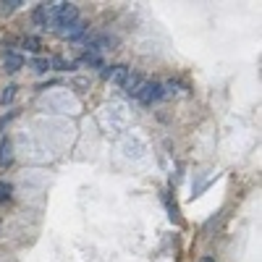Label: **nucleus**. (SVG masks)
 <instances>
[{"mask_svg":"<svg viewBox=\"0 0 262 262\" xmlns=\"http://www.w3.org/2000/svg\"><path fill=\"white\" fill-rule=\"evenodd\" d=\"M55 16H58V3H39L34 8V24L48 29L50 24H55Z\"/></svg>","mask_w":262,"mask_h":262,"instance_id":"nucleus-1","label":"nucleus"},{"mask_svg":"<svg viewBox=\"0 0 262 262\" xmlns=\"http://www.w3.org/2000/svg\"><path fill=\"white\" fill-rule=\"evenodd\" d=\"M76 18H79V8L74 3H58V16H55L58 32H63L66 27H71Z\"/></svg>","mask_w":262,"mask_h":262,"instance_id":"nucleus-2","label":"nucleus"},{"mask_svg":"<svg viewBox=\"0 0 262 262\" xmlns=\"http://www.w3.org/2000/svg\"><path fill=\"white\" fill-rule=\"evenodd\" d=\"M163 90L165 86L160 84V81H147L144 86H142V92H139V102L142 105H152V102H158V100H163L165 95H163Z\"/></svg>","mask_w":262,"mask_h":262,"instance_id":"nucleus-3","label":"nucleus"},{"mask_svg":"<svg viewBox=\"0 0 262 262\" xmlns=\"http://www.w3.org/2000/svg\"><path fill=\"white\" fill-rule=\"evenodd\" d=\"M144 84H147V79H144L142 74H131V71H128V76H126V81H123V92H126L128 97H139V92H142Z\"/></svg>","mask_w":262,"mask_h":262,"instance_id":"nucleus-4","label":"nucleus"},{"mask_svg":"<svg viewBox=\"0 0 262 262\" xmlns=\"http://www.w3.org/2000/svg\"><path fill=\"white\" fill-rule=\"evenodd\" d=\"M126 76H128V69H126L123 63H118V66H105V69H102V79H111V81L118 84V86H123Z\"/></svg>","mask_w":262,"mask_h":262,"instance_id":"nucleus-5","label":"nucleus"},{"mask_svg":"<svg viewBox=\"0 0 262 262\" xmlns=\"http://www.w3.org/2000/svg\"><path fill=\"white\" fill-rule=\"evenodd\" d=\"M13 163V142L8 137L0 139V168H8Z\"/></svg>","mask_w":262,"mask_h":262,"instance_id":"nucleus-6","label":"nucleus"},{"mask_svg":"<svg viewBox=\"0 0 262 262\" xmlns=\"http://www.w3.org/2000/svg\"><path fill=\"white\" fill-rule=\"evenodd\" d=\"M86 27H90V24H86V21L76 18L71 27H66V29L60 32V37H66V39H79L81 34H86Z\"/></svg>","mask_w":262,"mask_h":262,"instance_id":"nucleus-7","label":"nucleus"},{"mask_svg":"<svg viewBox=\"0 0 262 262\" xmlns=\"http://www.w3.org/2000/svg\"><path fill=\"white\" fill-rule=\"evenodd\" d=\"M21 66H24V58H21L18 53H8V55H3V69H6V74H16Z\"/></svg>","mask_w":262,"mask_h":262,"instance_id":"nucleus-8","label":"nucleus"},{"mask_svg":"<svg viewBox=\"0 0 262 262\" xmlns=\"http://www.w3.org/2000/svg\"><path fill=\"white\" fill-rule=\"evenodd\" d=\"M21 48L37 55V53H42V39H39V37H34V34H29V37L21 39Z\"/></svg>","mask_w":262,"mask_h":262,"instance_id":"nucleus-9","label":"nucleus"},{"mask_svg":"<svg viewBox=\"0 0 262 262\" xmlns=\"http://www.w3.org/2000/svg\"><path fill=\"white\" fill-rule=\"evenodd\" d=\"M32 69H34L37 74H45V71H50V60H45V58H34V60H32Z\"/></svg>","mask_w":262,"mask_h":262,"instance_id":"nucleus-10","label":"nucleus"},{"mask_svg":"<svg viewBox=\"0 0 262 262\" xmlns=\"http://www.w3.org/2000/svg\"><path fill=\"white\" fill-rule=\"evenodd\" d=\"M11 194H13V186L8 181H0V202H8Z\"/></svg>","mask_w":262,"mask_h":262,"instance_id":"nucleus-11","label":"nucleus"},{"mask_svg":"<svg viewBox=\"0 0 262 262\" xmlns=\"http://www.w3.org/2000/svg\"><path fill=\"white\" fill-rule=\"evenodd\" d=\"M50 66H55L58 71H71V69H74V63L63 60V58H53V60H50Z\"/></svg>","mask_w":262,"mask_h":262,"instance_id":"nucleus-12","label":"nucleus"},{"mask_svg":"<svg viewBox=\"0 0 262 262\" xmlns=\"http://www.w3.org/2000/svg\"><path fill=\"white\" fill-rule=\"evenodd\" d=\"M13 95H16V86L11 84V86H6V90H3V95H0V102H3V105H8V102L13 100Z\"/></svg>","mask_w":262,"mask_h":262,"instance_id":"nucleus-13","label":"nucleus"},{"mask_svg":"<svg viewBox=\"0 0 262 262\" xmlns=\"http://www.w3.org/2000/svg\"><path fill=\"white\" fill-rule=\"evenodd\" d=\"M0 6H3V13H11V11H16L21 3H18V0H8V3H0Z\"/></svg>","mask_w":262,"mask_h":262,"instance_id":"nucleus-14","label":"nucleus"},{"mask_svg":"<svg viewBox=\"0 0 262 262\" xmlns=\"http://www.w3.org/2000/svg\"><path fill=\"white\" fill-rule=\"evenodd\" d=\"M205 262H215V257H207V259H205Z\"/></svg>","mask_w":262,"mask_h":262,"instance_id":"nucleus-15","label":"nucleus"}]
</instances>
